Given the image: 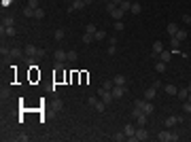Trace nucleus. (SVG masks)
<instances>
[{"instance_id":"1","label":"nucleus","mask_w":191,"mask_h":142,"mask_svg":"<svg viewBox=\"0 0 191 142\" xmlns=\"http://www.w3.org/2000/svg\"><path fill=\"white\" fill-rule=\"evenodd\" d=\"M181 138L176 132H170V130H164V132H159L157 134V140H161V142H176Z\"/></svg>"},{"instance_id":"2","label":"nucleus","mask_w":191,"mask_h":142,"mask_svg":"<svg viewBox=\"0 0 191 142\" xmlns=\"http://www.w3.org/2000/svg\"><path fill=\"white\" fill-rule=\"evenodd\" d=\"M159 81H155V83H151V87L144 91V100H149V102H153L155 100V95H157V89H159Z\"/></svg>"},{"instance_id":"3","label":"nucleus","mask_w":191,"mask_h":142,"mask_svg":"<svg viewBox=\"0 0 191 142\" xmlns=\"http://www.w3.org/2000/svg\"><path fill=\"white\" fill-rule=\"evenodd\" d=\"M149 138V132H146V127H138L136 130V134L132 136V138H128L130 142H138V140H146Z\"/></svg>"},{"instance_id":"4","label":"nucleus","mask_w":191,"mask_h":142,"mask_svg":"<svg viewBox=\"0 0 191 142\" xmlns=\"http://www.w3.org/2000/svg\"><path fill=\"white\" fill-rule=\"evenodd\" d=\"M87 104H89V106H94L98 112H104V108H106V104H104L100 98H89V100H87Z\"/></svg>"},{"instance_id":"5","label":"nucleus","mask_w":191,"mask_h":142,"mask_svg":"<svg viewBox=\"0 0 191 142\" xmlns=\"http://www.w3.org/2000/svg\"><path fill=\"white\" fill-rule=\"evenodd\" d=\"M181 121H183V117H176V115H170V117H168V119L164 121V125H166V130H172V127H174V125H178Z\"/></svg>"},{"instance_id":"6","label":"nucleus","mask_w":191,"mask_h":142,"mask_svg":"<svg viewBox=\"0 0 191 142\" xmlns=\"http://www.w3.org/2000/svg\"><path fill=\"white\" fill-rule=\"evenodd\" d=\"M125 85H115L113 89H110V94H113V100H119V98H123L125 95Z\"/></svg>"},{"instance_id":"7","label":"nucleus","mask_w":191,"mask_h":142,"mask_svg":"<svg viewBox=\"0 0 191 142\" xmlns=\"http://www.w3.org/2000/svg\"><path fill=\"white\" fill-rule=\"evenodd\" d=\"M98 98L104 102V104H108V102H113V94L108 91V89H104V87H100L98 89Z\"/></svg>"},{"instance_id":"8","label":"nucleus","mask_w":191,"mask_h":142,"mask_svg":"<svg viewBox=\"0 0 191 142\" xmlns=\"http://www.w3.org/2000/svg\"><path fill=\"white\" fill-rule=\"evenodd\" d=\"M23 53H26L28 57H36V55H38V47H36V45H26V47H23Z\"/></svg>"},{"instance_id":"9","label":"nucleus","mask_w":191,"mask_h":142,"mask_svg":"<svg viewBox=\"0 0 191 142\" xmlns=\"http://www.w3.org/2000/svg\"><path fill=\"white\" fill-rule=\"evenodd\" d=\"M85 6H87V4H85L83 0H72L70 6H68V11H70V13H72V11H81V9H85Z\"/></svg>"},{"instance_id":"10","label":"nucleus","mask_w":191,"mask_h":142,"mask_svg":"<svg viewBox=\"0 0 191 142\" xmlns=\"http://www.w3.org/2000/svg\"><path fill=\"white\" fill-rule=\"evenodd\" d=\"M161 51H164V45H161V43H159V41H155V43H153V51H151V55H153V57H155V59H157V57H159V53H161Z\"/></svg>"},{"instance_id":"11","label":"nucleus","mask_w":191,"mask_h":142,"mask_svg":"<svg viewBox=\"0 0 191 142\" xmlns=\"http://www.w3.org/2000/svg\"><path fill=\"white\" fill-rule=\"evenodd\" d=\"M66 59H68V51L55 49V62H66Z\"/></svg>"},{"instance_id":"12","label":"nucleus","mask_w":191,"mask_h":142,"mask_svg":"<svg viewBox=\"0 0 191 142\" xmlns=\"http://www.w3.org/2000/svg\"><path fill=\"white\" fill-rule=\"evenodd\" d=\"M142 112H144V115H146V117L155 112V106H153V102H149V100L144 102V106H142Z\"/></svg>"},{"instance_id":"13","label":"nucleus","mask_w":191,"mask_h":142,"mask_svg":"<svg viewBox=\"0 0 191 142\" xmlns=\"http://www.w3.org/2000/svg\"><path fill=\"white\" fill-rule=\"evenodd\" d=\"M164 91L168 95H176L178 94V87H176V85H164Z\"/></svg>"},{"instance_id":"14","label":"nucleus","mask_w":191,"mask_h":142,"mask_svg":"<svg viewBox=\"0 0 191 142\" xmlns=\"http://www.w3.org/2000/svg\"><path fill=\"white\" fill-rule=\"evenodd\" d=\"M123 15H125V13H123V11H121L119 6H117V9H115V11L110 13V17H113L115 21H119V19H123Z\"/></svg>"},{"instance_id":"15","label":"nucleus","mask_w":191,"mask_h":142,"mask_svg":"<svg viewBox=\"0 0 191 142\" xmlns=\"http://www.w3.org/2000/svg\"><path fill=\"white\" fill-rule=\"evenodd\" d=\"M166 30H168V34H170V36H174V34H176V32H178L181 28H178V26H176V23L172 21V23H168V26H166Z\"/></svg>"},{"instance_id":"16","label":"nucleus","mask_w":191,"mask_h":142,"mask_svg":"<svg viewBox=\"0 0 191 142\" xmlns=\"http://www.w3.org/2000/svg\"><path fill=\"white\" fill-rule=\"evenodd\" d=\"M170 59H172V51H161L159 53V62H166L168 64Z\"/></svg>"},{"instance_id":"17","label":"nucleus","mask_w":191,"mask_h":142,"mask_svg":"<svg viewBox=\"0 0 191 142\" xmlns=\"http://www.w3.org/2000/svg\"><path fill=\"white\" fill-rule=\"evenodd\" d=\"M123 134H125L128 138H132V136L136 134V127H134V125H125V127H123Z\"/></svg>"},{"instance_id":"18","label":"nucleus","mask_w":191,"mask_h":142,"mask_svg":"<svg viewBox=\"0 0 191 142\" xmlns=\"http://www.w3.org/2000/svg\"><path fill=\"white\" fill-rule=\"evenodd\" d=\"M113 83H115V85H125V76H123V74H115V76H113Z\"/></svg>"},{"instance_id":"19","label":"nucleus","mask_w":191,"mask_h":142,"mask_svg":"<svg viewBox=\"0 0 191 142\" xmlns=\"http://www.w3.org/2000/svg\"><path fill=\"white\" fill-rule=\"evenodd\" d=\"M119 9H121V11H123V13H128V11H130V9H132V2H130V0H123V2H121V4H119Z\"/></svg>"},{"instance_id":"20","label":"nucleus","mask_w":191,"mask_h":142,"mask_svg":"<svg viewBox=\"0 0 191 142\" xmlns=\"http://www.w3.org/2000/svg\"><path fill=\"white\" fill-rule=\"evenodd\" d=\"M170 43H172V51H174V53H176V49H178V45H181V43H183V41H178V38H176V36H170Z\"/></svg>"},{"instance_id":"21","label":"nucleus","mask_w":191,"mask_h":142,"mask_svg":"<svg viewBox=\"0 0 191 142\" xmlns=\"http://www.w3.org/2000/svg\"><path fill=\"white\" fill-rule=\"evenodd\" d=\"M140 11H142V6H140L138 2H132V9H130V13H134V15H138Z\"/></svg>"},{"instance_id":"22","label":"nucleus","mask_w":191,"mask_h":142,"mask_svg":"<svg viewBox=\"0 0 191 142\" xmlns=\"http://www.w3.org/2000/svg\"><path fill=\"white\" fill-rule=\"evenodd\" d=\"M13 23H15L13 17H2V28H9V26H13Z\"/></svg>"},{"instance_id":"23","label":"nucleus","mask_w":191,"mask_h":142,"mask_svg":"<svg viewBox=\"0 0 191 142\" xmlns=\"http://www.w3.org/2000/svg\"><path fill=\"white\" fill-rule=\"evenodd\" d=\"M2 34H6V36H15L17 32H15V28H13V26H9V28H2Z\"/></svg>"},{"instance_id":"24","label":"nucleus","mask_w":191,"mask_h":142,"mask_svg":"<svg viewBox=\"0 0 191 142\" xmlns=\"http://www.w3.org/2000/svg\"><path fill=\"white\" fill-rule=\"evenodd\" d=\"M166 68H168L166 62H157V64H155V70H157V72H166Z\"/></svg>"},{"instance_id":"25","label":"nucleus","mask_w":191,"mask_h":142,"mask_svg":"<svg viewBox=\"0 0 191 142\" xmlns=\"http://www.w3.org/2000/svg\"><path fill=\"white\" fill-rule=\"evenodd\" d=\"M113 140H115V142H121V140H128V136H125L123 132H117V134L113 136Z\"/></svg>"},{"instance_id":"26","label":"nucleus","mask_w":191,"mask_h":142,"mask_svg":"<svg viewBox=\"0 0 191 142\" xmlns=\"http://www.w3.org/2000/svg\"><path fill=\"white\" fill-rule=\"evenodd\" d=\"M178 100H183V102H185V100H187V98H189V91H187V89H178Z\"/></svg>"},{"instance_id":"27","label":"nucleus","mask_w":191,"mask_h":142,"mask_svg":"<svg viewBox=\"0 0 191 142\" xmlns=\"http://www.w3.org/2000/svg\"><path fill=\"white\" fill-rule=\"evenodd\" d=\"M187 34H189V32H187V30H178V32H176V34H174V36H176V38H178V41H185V38H187Z\"/></svg>"},{"instance_id":"28","label":"nucleus","mask_w":191,"mask_h":142,"mask_svg":"<svg viewBox=\"0 0 191 142\" xmlns=\"http://www.w3.org/2000/svg\"><path fill=\"white\" fill-rule=\"evenodd\" d=\"M136 121H138V127H144V125H146V115H140V117H136Z\"/></svg>"},{"instance_id":"29","label":"nucleus","mask_w":191,"mask_h":142,"mask_svg":"<svg viewBox=\"0 0 191 142\" xmlns=\"http://www.w3.org/2000/svg\"><path fill=\"white\" fill-rule=\"evenodd\" d=\"M92 41H96V36H94V34H87V32H85V34H83V43H85V45H89Z\"/></svg>"},{"instance_id":"30","label":"nucleus","mask_w":191,"mask_h":142,"mask_svg":"<svg viewBox=\"0 0 191 142\" xmlns=\"http://www.w3.org/2000/svg\"><path fill=\"white\" fill-rule=\"evenodd\" d=\"M85 32H87V34H96V32H98V28H96L94 23H87V26H85Z\"/></svg>"},{"instance_id":"31","label":"nucleus","mask_w":191,"mask_h":142,"mask_svg":"<svg viewBox=\"0 0 191 142\" xmlns=\"http://www.w3.org/2000/svg\"><path fill=\"white\" fill-rule=\"evenodd\" d=\"M23 17H34V9L32 6H26L23 9Z\"/></svg>"},{"instance_id":"32","label":"nucleus","mask_w":191,"mask_h":142,"mask_svg":"<svg viewBox=\"0 0 191 142\" xmlns=\"http://www.w3.org/2000/svg\"><path fill=\"white\" fill-rule=\"evenodd\" d=\"M34 17H36V19H43V17H45V11H43L41 6H38V9H34Z\"/></svg>"},{"instance_id":"33","label":"nucleus","mask_w":191,"mask_h":142,"mask_svg":"<svg viewBox=\"0 0 191 142\" xmlns=\"http://www.w3.org/2000/svg\"><path fill=\"white\" fill-rule=\"evenodd\" d=\"M64 36H66V32L59 28V30H55V41H64Z\"/></svg>"},{"instance_id":"34","label":"nucleus","mask_w":191,"mask_h":142,"mask_svg":"<svg viewBox=\"0 0 191 142\" xmlns=\"http://www.w3.org/2000/svg\"><path fill=\"white\" fill-rule=\"evenodd\" d=\"M0 95H2V100H6V98L11 95V89H9V87H2V89H0Z\"/></svg>"},{"instance_id":"35","label":"nucleus","mask_w":191,"mask_h":142,"mask_svg":"<svg viewBox=\"0 0 191 142\" xmlns=\"http://www.w3.org/2000/svg\"><path fill=\"white\" fill-rule=\"evenodd\" d=\"M183 110H185L187 115H191V102H189V100H185V102H183Z\"/></svg>"},{"instance_id":"36","label":"nucleus","mask_w":191,"mask_h":142,"mask_svg":"<svg viewBox=\"0 0 191 142\" xmlns=\"http://www.w3.org/2000/svg\"><path fill=\"white\" fill-rule=\"evenodd\" d=\"M94 36H96V41H102V38H106V32H104V30H98Z\"/></svg>"},{"instance_id":"37","label":"nucleus","mask_w":191,"mask_h":142,"mask_svg":"<svg viewBox=\"0 0 191 142\" xmlns=\"http://www.w3.org/2000/svg\"><path fill=\"white\" fill-rule=\"evenodd\" d=\"M123 28H125V23H123L121 19H119V21H115V30H117V32H121Z\"/></svg>"},{"instance_id":"38","label":"nucleus","mask_w":191,"mask_h":142,"mask_svg":"<svg viewBox=\"0 0 191 142\" xmlns=\"http://www.w3.org/2000/svg\"><path fill=\"white\" fill-rule=\"evenodd\" d=\"M77 51H68V62H77Z\"/></svg>"},{"instance_id":"39","label":"nucleus","mask_w":191,"mask_h":142,"mask_svg":"<svg viewBox=\"0 0 191 142\" xmlns=\"http://www.w3.org/2000/svg\"><path fill=\"white\" fill-rule=\"evenodd\" d=\"M9 55L17 57V55H21V49H9Z\"/></svg>"},{"instance_id":"40","label":"nucleus","mask_w":191,"mask_h":142,"mask_svg":"<svg viewBox=\"0 0 191 142\" xmlns=\"http://www.w3.org/2000/svg\"><path fill=\"white\" fill-rule=\"evenodd\" d=\"M106 53H108V55H115V53H117V45H110V47L106 49Z\"/></svg>"},{"instance_id":"41","label":"nucleus","mask_w":191,"mask_h":142,"mask_svg":"<svg viewBox=\"0 0 191 142\" xmlns=\"http://www.w3.org/2000/svg\"><path fill=\"white\" fill-rule=\"evenodd\" d=\"M102 87H104V89H108V91H110V89H113V87H115V83H113V81H106V83H104V85H102Z\"/></svg>"},{"instance_id":"42","label":"nucleus","mask_w":191,"mask_h":142,"mask_svg":"<svg viewBox=\"0 0 191 142\" xmlns=\"http://www.w3.org/2000/svg\"><path fill=\"white\" fill-rule=\"evenodd\" d=\"M140 115H142V110H140V108H136V106H134V110H132V117H134V119H136V117H140Z\"/></svg>"},{"instance_id":"43","label":"nucleus","mask_w":191,"mask_h":142,"mask_svg":"<svg viewBox=\"0 0 191 142\" xmlns=\"http://www.w3.org/2000/svg\"><path fill=\"white\" fill-rule=\"evenodd\" d=\"M53 106H55V110H62V106H64V104H62V100H55V102H53Z\"/></svg>"},{"instance_id":"44","label":"nucleus","mask_w":191,"mask_h":142,"mask_svg":"<svg viewBox=\"0 0 191 142\" xmlns=\"http://www.w3.org/2000/svg\"><path fill=\"white\" fill-rule=\"evenodd\" d=\"M28 6H32V9H38V0H28Z\"/></svg>"},{"instance_id":"45","label":"nucleus","mask_w":191,"mask_h":142,"mask_svg":"<svg viewBox=\"0 0 191 142\" xmlns=\"http://www.w3.org/2000/svg\"><path fill=\"white\" fill-rule=\"evenodd\" d=\"M17 140H23V142H26V140H30V136H28V134H21V136H17Z\"/></svg>"},{"instance_id":"46","label":"nucleus","mask_w":191,"mask_h":142,"mask_svg":"<svg viewBox=\"0 0 191 142\" xmlns=\"http://www.w3.org/2000/svg\"><path fill=\"white\" fill-rule=\"evenodd\" d=\"M183 21H185L187 26H191V17H189V15H183Z\"/></svg>"},{"instance_id":"47","label":"nucleus","mask_w":191,"mask_h":142,"mask_svg":"<svg viewBox=\"0 0 191 142\" xmlns=\"http://www.w3.org/2000/svg\"><path fill=\"white\" fill-rule=\"evenodd\" d=\"M113 2H115V4H117V6H119V4H121V2H123V0H113Z\"/></svg>"},{"instance_id":"48","label":"nucleus","mask_w":191,"mask_h":142,"mask_svg":"<svg viewBox=\"0 0 191 142\" xmlns=\"http://www.w3.org/2000/svg\"><path fill=\"white\" fill-rule=\"evenodd\" d=\"M187 91H189V94H191V83H189V85H187Z\"/></svg>"},{"instance_id":"49","label":"nucleus","mask_w":191,"mask_h":142,"mask_svg":"<svg viewBox=\"0 0 191 142\" xmlns=\"http://www.w3.org/2000/svg\"><path fill=\"white\" fill-rule=\"evenodd\" d=\"M187 100H189V102H191V94H189V98H187Z\"/></svg>"}]
</instances>
